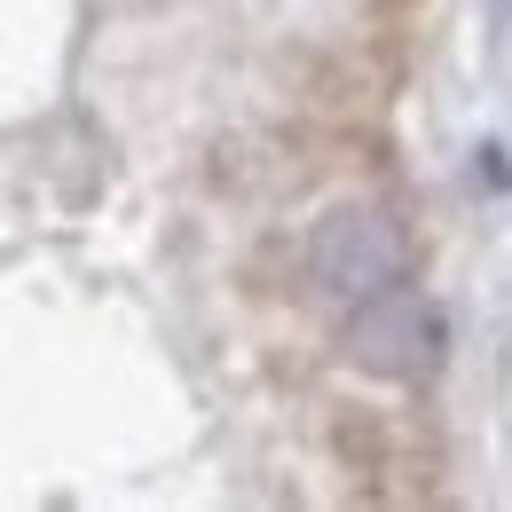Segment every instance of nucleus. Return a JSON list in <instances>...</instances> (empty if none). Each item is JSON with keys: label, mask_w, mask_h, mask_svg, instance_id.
Here are the masks:
<instances>
[{"label": "nucleus", "mask_w": 512, "mask_h": 512, "mask_svg": "<svg viewBox=\"0 0 512 512\" xmlns=\"http://www.w3.org/2000/svg\"><path fill=\"white\" fill-rule=\"evenodd\" d=\"M308 276H316L331 300H371L386 284L410 276V237L371 213V205H339L316 221V245H308Z\"/></svg>", "instance_id": "obj_2"}, {"label": "nucleus", "mask_w": 512, "mask_h": 512, "mask_svg": "<svg viewBox=\"0 0 512 512\" xmlns=\"http://www.w3.org/2000/svg\"><path fill=\"white\" fill-rule=\"evenodd\" d=\"M347 347L371 379L394 386H418L442 371V347H449V323L434 300H418L410 284H386L371 300H347Z\"/></svg>", "instance_id": "obj_1"}]
</instances>
